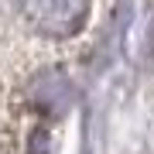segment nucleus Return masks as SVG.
<instances>
[{
    "mask_svg": "<svg viewBox=\"0 0 154 154\" xmlns=\"http://www.w3.org/2000/svg\"><path fill=\"white\" fill-rule=\"evenodd\" d=\"M21 14L48 38H72L89 17V0H21Z\"/></svg>",
    "mask_w": 154,
    "mask_h": 154,
    "instance_id": "nucleus-1",
    "label": "nucleus"
}]
</instances>
